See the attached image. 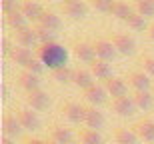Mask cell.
Returning <instances> with one entry per match:
<instances>
[{"mask_svg":"<svg viewBox=\"0 0 154 144\" xmlns=\"http://www.w3.org/2000/svg\"><path fill=\"white\" fill-rule=\"evenodd\" d=\"M90 68H92V74L96 76V78H100V80H110L112 78V66H110L108 62H104V60H94V62L90 64Z\"/></svg>","mask_w":154,"mask_h":144,"instance_id":"d6986e66","label":"cell"},{"mask_svg":"<svg viewBox=\"0 0 154 144\" xmlns=\"http://www.w3.org/2000/svg\"><path fill=\"white\" fill-rule=\"evenodd\" d=\"M18 120H20V124H22V128L24 130H40V116L36 114V112H32V110H28V108H20L18 110Z\"/></svg>","mask_w":154,"mask_h":144,"instance_id":"3957f363","label":"cell"},{"mask_svg":"<svg viewBox=\"0 0 154 144\" xmlns=\"http://www.w3.org/2000/svg\"><path fill=\"white\" fill-rule=\"evenodd\" d=\"M2 144H16V142L12 138H8V136H4V138H2Z\"/></svg>","mask_w":154,"mask_h":144,"instance_id":"60d3db41","label":"cell"},{"mask_svg":"<svg viewBox=\"0 0 154 144\" xmlns=\"http://www.w3.org/2000/svg\"><path fill=\"white\" fill-rule=\"evenodd\" d=\"M24 144H48V142H44V140H40V138H28Z\"/></svg>","mask_w":154,"mask_h":144,"instance_id":"74e56055","label":"cell"},{"mask_svg":"<svg viewBox=\"0 0 154 144\" xmlns=\"http://www.w3.org/2000/svg\"><path fill=\"white\" fill-rule=\"evenodd\" d=\"M74 82H76V86H80L82 90H90L92 86H94V78H92V72H88V70L84 68H78L74 70Z\"/></svg>","mask_w":154,"mask_h":144,"instance_id":"7402d4cb","label":"cell"},{"mask_svg":"<svg viewBox=\"0 0 154 144\" xmlns=\"http://www.w3.org/2000/svg\"><path fill=\"white\" fill-rule=\"evenodd\" d=\"M110 14H112V16H116V18H120V20H126V22H128V18L134 14V8H132L128 2H120V0H118V2H114V4H112Z\"/></svg>","mask_w":154,"mask_h":144,"instance_id":"cb8c5ba5","label":"cell"},{"mask_svg":"<svg viewBox=\"0 0 154 144\" xmlns=\"http://www.w3.org/2000/svg\"><path fill=\"white\" fill-rule=\"evenodd\" d=\"M72 144H82V142H72Z\"/></svg>","mask_w":154,"mask_h":144,"instance_id":"b9f144b4","label":"cell"},{"mask_svg":"<svg viewBox=\"0 0 154 144\" xmlns=\"http://www.w3.org/2000/svg\"><path fill=\"white\" fill-rule=\"evenodd\" d=\"M40 26H44V28L52 30V32H56V30L62 26V22H60V16H58L56 12L46 10L44 16H42V20H40Z\"/></svg>","mask_w":154,"mask_h":144,"instance_id":"d4e9b609","label":"cell"},{"mask_svg":"<svg viewBox=\"0 0 154 144\" xmlns=\"http://www.w3.org/2000/svg\"><path fill=\"white\" fill-rule=\"evenodd\" d=\"M86 100L96 108V106H102L104 102H106V96H108V92H106V88L104 86H98V84H94V86L90 88V90H86L84 92Z\"/></svg>","mask_w":154,"mask_h":144,"instance_id":"5bb4252c","label":"cell"},{"mask_svg":"<svg viewBox=\"0 0 154 144\" xmlns=\"http://www.w3.org/2000/svg\"><path fill=\"white\" fill-rule=\"evenodd\" d=\"M52 76H54V80H58L60 84L74 82V70H70L68 66H64V68H58V70H52Z\"/></svg>","mask_w":154,"mask_h":144,"instance_id":"f1b7e54d","label":"cell"},{"mask_svg":"<svg viewBox=\"0 0 154 144\" xmlns=\"http://www.w3.org/2000/svg\"><path fill=\"white\" fill-rule=\"evenodd\" d=\"M18 80H20V86L26 90V92H34V90H40V84H42V80H40L38 74H32V72H28V70H24L22 74L18 76Z\"/></svg>","mask_w":154,"mask_h":144,"instance_id":"4fadbf2b","label":"cell"},{"mask_svg":"<svg viewBox=\"0 0 154 144\" xmlns=\"http://www.w3.org/2000/svg\"><path fill=\"white\" fill-rule=\"evenodd\" d=\"M48 144H56V142H48Z\"/></svg>","mask_w":154,"mask_h":144,"instance_id":"7bdbcfd3","label":"cell"},{"mask_svg":"<svg viewBox=\"0 0 154 144\" xmlns=\"http://www.w3.org/2000/svg\"><path fill=\"white\" fill-rule=\"evenodd\" d=\"M114 110L118 112L120 116H134L136 114V104L132 100V96H122V98H116L112 102Z\"/></svg>","mask_w":154,"mask_h":144,"instance_id":"30bf717a","label":"cell"},{"mask_svg":"<svg viewBox=\"0 0 154 144\" xmlns=\"http://www.w3.org/2000/svg\"><path fill=\"white\" fill-rule=\"evenodd\" d=\"M38 58L42 60L44 66L52 70H58V68H64L66 62H68V52L66 48L60 46L58 42H52V44H44V46L38 48Z\"/></svg>","mask_w":154,"mask_h":144,"instance_id":"6da1fadb","label":"cell"},{"mask_svg":"<svg viewBox=\"0 0 154 144\" xmlns=\"http://www.w3.org/2000/svg\"><path fill=\"white\" fill-rule=\"evenodd\" d=\"M16 38H18V44L24 48H36V44H40L38 36H36V28H30V26L20 30L16 34Z\"/></svg>","mask_w":154,"mask_h":144,"instance_id":"e0dca14e","label":"cell"},{"mask_svg":"<svg viewBox=\"0 0 154 144\" xmlns=\"http://www.w3.org/2000/svg\"><path fill=\"white\" fill-rule=\"evenodd\" d=\"M62 110H64L66 118H68L72 124H80V122H84V118H86V108L78 102H66Z\"/></svg>","mask_w":154,"mask_h":144,"instance_id":"5b68a950","label":"cell"},{"mask_svg":"<svg viewBox=\"0 0 154 144\" xmlns=\"http://www.w3.org/2000/svg\"><path fill=\"white\" fill-rule=\"evenodd\" d=\"M2 12H4L6 16H8V14H12V12H16V10H20V8H22V4H18L16 0H2Z\"/></svg>","mask_w":154,"mask_h":144,"instance_id":"d6a6232c","label":"cell"},{"mask_svg":"<svg viewBox=\"0 0 154 144\" xmlns=\"http://www.w3.org/2000/svg\"><path fill=\"white\" fill-rule=\"evenodd\" d=\"M52 142H56V144H72L74 142V134H72L70 128L54 126L52 128Z\"/></svg>","mask_w":154,"mask_h":144,"instance_id":"44dd1931","label":"cell"},{"mask_svg":"<svg viewBox=\"0 0 154 144\" xmlns=\"http://www.w3.org/2000/svg\"><path fill=\"white\" fill-rule=\"evenodd\" d=\"M36 36H38L40 46H44V44H52V42H56V32H52V30L44 28V26H36Z\"/></svg>","mask_w":154,"mask_h":144,"instance_id":"f546056e","label":"cell"},{"mask_svg":"<svg viewBox=\"0 0 154 144\" xmlns=\"http://www.w3.org/2000/svg\"><path fill=\"white\" fill-rule=\"evenodd\" d=\"M128 26H130V28H134V30H138V32H144V30L150 28L148 22H146V18L140 16L138 12H134V14L128 18Z\"/></svg>","mask_w":154,"mask_h":144,"instance_id":"4dcf8cb0","label":"cell"},{"mask_svg":"<svg viewBox=\"0 0 154 144\" xmlns=\"http://www.w3.org/2000/svg\"><path fill=\"white\" fill-rule=\"evenodd\" d=\"M12 60H14V62L16 64H20V66H24V68H26V66H28L30 62H32V60H34V54H32V50H30V48H24V46H18V48H14V52H12Z\"/></svg>","mask_w":154,"mask_h":144,"instance_id":"ffe728a7","label":"cell"},{"mask_svg":"<svg viewBox=\"0 0 154 144\" xmlns=\"http://www.w3.org/2000/svg\"><path fill=\"white\" fill-rule=\"evenodd\" d=\"M2 98H8V86L2 84Z\"/></svg>","mask_w":154,"mask_h":144,"instance_id":"ab89813d","label":"cell"},{"mask_svg":"<svg viewBox=\"0 0 154 144\" xmlns=\"http://www.w3.org/2000/svg\"><path fill=\"white\" fill-rule=\"evenodd\" d=\"M112 44H114L116 52L118 54H124V56H132L136 52V40L128 34H114Z\"/></svg>","mask_w":154,"mask_h":144,"instance_id":"7a4b0ae2","label":"cell"},{"mask_svg":"<svg viewBox=\"0 0 154 144\" xmlns=\"http://www.w3.org/2000/svg\"><path fill=\"white\" fill-rule=\"evenodd\" d=\"M148 36H150V40L154 42V24H150V28H148Z\"/></svg>","mask_w":154,"mask_h":144,"instance_id":"f35d334b","label":"cell"},{"mask_svg":"<svg viewBox=\"0 0 154 144\" xmlns=\"http://www.w3.org/2000/svg\"><path fill=\"white\" fill-rule=\"evenodd\" d=\"M6 22H8V26L12 30H16V32L28 28V18L22 14V10H16V12H12V14H8L6 16Z\"/></svg>","mask_w":154,"mask_h":144,"instance_id":"603a6c76","label":"cell"},{"mask_svg":"<svg viewBox=\"0 0 154 144\" xmlns=\"http://www.w3.org/2000/svg\"><path fill=\"white\" fill-rule=\"evenodd\" d=\"M74 54L78 56V60L82 62H94L96 60V52H94V44H88V42H76L74 44Z\"/></svg>","mask_w":154,"mask_h":144,"instance_id":"7c38bea8","label":"cell"},{"mask_svg":"<svg viewBox=\"0 0 154 144\" xmlns=\"http://www.w3.org/2000/svg\"><path fill=\"white\" fill-rule=\"evenodd\" d=\"M2 128H4V134L8 136V138H16V136H20L22 130H24L16 114H6L4 118H2Z\"/></svg>","mask_w":154,"mask_h":144,"instance_id":"8992f818","label":"cell"},{"mask_svg":"<svg viewBox=\"0 0 154 144\" xmlns=\"http://www.w3.org/2000/svg\"><path fill=\"white\" fill-rule=\"evenodd\" d=\"M132 130L138 134V138H144L148 140V142H154V122L152 120H140L136 122Z\"/></svg>","mask_w":154,"mask_h":144,"instance_id":"ac0fdd59","label":"cell"},{"mask_svg":"<svg viewBox=\"0 0 154 144\" xmlns=\"http://www.w3.org/2000/svg\"><path fill=\"white\" fill-rule=\"evenodd\" d=\"M136 12L144 18L154 16V0H138L136 2Z\"/></svg>","mask_w":154,"mask_h":144,"instance_id":"1f68e13d","label":"cell"},{"mask_svg":"<svg viewBox=\"0 0 154 144\" xmlns=\"http://www.w3.org/2000/svg\"><path fill=\"white\" fill-rule=\"evenodd\" d=\"M116 142L118 144H138V134L132 128H118L116 130Z\"/></svg>","mask_w":154,"mask_h":144,"instance_id":"4316f807","label":"cell"},{"mask_svg":"<svg viewBox=\"0 0 154 144\" xmlns=\"http://www.w3.org/2000/svg\"><path fill=\"white\" fill-rule=\"evenodd\" d=\"M12 52H14V48H12L10 40L8 38H2V54L4 56H12Z\"/></svg>","mask_w":154,"mask_h":144,"instance_id":"8d00e7d4","label":"cell"},{"mask_svg":"<svg viewBox=\"0 0 154 144\" xmlns=\"http://www.w3.org/2000/svg\"><path fill=\"white\" fill-rule=\"evenodd\" d=\"M20 10H22V14L28 18V20H32V22H40L42 16H44V12H46L38 2H24Z\"/></svg>","mask_w":154,"mask_h":144,"instance_id":"2e32d148","label":"cell"},{"mask_svg":"<svg viewBox=\"0 0 154 144\" xmlns=\"http://www.w3.org/2000/svg\"><path fill=\"white\" fill-rule=\"evenodd\" d=\"M142 66H144V70L148 72V76H154V56H144Z\"/></svg>","mask_w":154,"mask_h":144,"instance_id":"d590c367","label":"cell"},{"mask_svg":"<svg viewBox=\"0 0 154 144\" xmlns=\"http://www.w3.org/2000/svg\"><path fill=\"white\" fill-rule=\"evenodd\" d=\"M132 100L136 104V108H140V110H150L154 106V96L150 92H134Z\"/></svg>","mask_w":154,"mask_h":144,"instance_id":"484cf974","label":"cell"},{"mask_svg":"<svg viewBox=\"0 0 154 144\" xmlns=\"http://www.w3.org/2000/svg\"><path fill=\"white\" fill-rule=\"evenodd\" d=\"M26 70H28V72H32V74H38V76H40V74H42V70H44V64H42V60L36 56L34 60H32V62L26 66Z\"/></svg>","mask_w":154,"mask_h":144,"instance_id":"836d02e7","label":"cell"},{"mask_svg":"<svg viewBox=\"0 0 154 144\" xmlns=\"http://www.w3.org/2000/svg\"><path fill=\"white\" fill-rule=\"evenodd\" d=\"M26 102L32 106V110H46L50 106V96H48V92H44L40 88V90H34L26 96Z\"/></svg>","mask_w":154,"mask_h":144,"instance_id":"ba28073f","label":"cell"},{"mask_svg":"<svg viewBox=\"0 0 154 144\" xmlns=\"http://www.w3.org/2000/svg\"><path fill=\"white\" fill-rule=\"evenodd\" d=\"M112 4H114L112 0H94V2H92V6L100 12H110L112 10Z\"/></svg>","mask_w":154,"mask_h":144,"instance_id":"e575fe53","label":"cell"},{"mask_svg":"<svg viewBox=\"0 0 154 144\" xmlns=\"http://www.w3.org/2000/svg\"><path fill=\"white\" fill-rule=\"evenodd\" d=\"M104 88H106V92H108V94L114 96V100H116V98L126 96V92H128V84H126L122 78H116V76H112L110 80L104 82Z\"/></svg>","mask_w":154,"mask_h":144,"instance_id":"9c48e42d","label":"cell"},{"mask_svg":"<svg viewBox=\"0 0 154 144\" xmlns=\"http://www.w3.org/2000/svg\"><path fill=\"white\" fill-rule=\"evenodd\" d=\"M128 80H130V86L134 88L136 92H150L152 80H150L148 74H144V72H132Z\"/></svg>","mask_w":154,"mask_h":144,"instance_id":"8fae6325","label":"cell"},{"mask_svg":"<svg viewBox=\"0 0 154 144\" xmlns=\"http://www.w3.org/2000/svg\"><path fill=\"white\" fill-rule=\"evenodd\" d=\"M62 8L66 12V16L74 18V20H80V18H84L88 14V4L82 2V0H68V2L62 4Z\"/></svg>","mask_w":154,"mask_h":144,"instance_id":"277c9868","label":"cell"},{"mask_svg":"<svg viewBox=\"0 0 154 144\" xmlns=\"http://www.w3.org/2000/svg\"><path fill=\"white\" fill-rule=\"evenodd\" d=\"M104 114L102 112H98L94 106H90V108H86V118H84V124L90 130H100V128L104 126Z\"/></svg>","mask_w":154,"mask_h":144,"instance_id":"9a60e30c","label":"cell"},{"mask_svg":"<svg viewBox=\"0 0 154 144\" xmlns=\"http://www.w3.org/2000/svg\"><path fill=\"white\" fill-rule=\"evenodd\" d=\"M80 142L82 144H104V138H102V134L98 132V130L86 128V130L80 132Z\"/></svg>","mask_w":154,"mask_h":144,"instance_id":"83f0119b","label":"cell"},{"mask_svg":"<svg viewBox=\"0 0 154 144\" xmlns=\"http://www.w3.org/2000/svg\"><path fill=\"white\" fill-rule=\"evenodd\" d=\"M94 52H96L98 60H104V62H108L116 56V48L112 44V40H96L94 42Z\"/></svg>","mask_w":154,"mask_h":144,"instance_id":"52a82bcc","label":"cell"}]
</instances>
